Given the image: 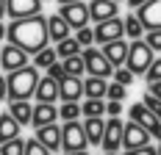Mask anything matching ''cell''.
<instances>
[{
    "mask_svg": "<svg viewBox=\"0 0 161 155\" xmlns=\"http://www.w3.org/2000/svg\"><path fill=\"white\" fill-rule=\"evenodd\" d=\"M69 31H72V28H69L58 14H50V17H47V36H50V42H56V45H58L61 39L69 36Z\"/></svg>",
    "mask_w": 161,
    "mask_h": 155,
    "instance_id": "obj_21",
    "label": "cell"
},
{
    "mask_svg": "<svg viewBox=\"0 0 161 155\" xmlns=\"http://www.w3.org/2000/svg\"><path fill=\"white\" fill-rule=\"evenodd\" d=\"M103 114H106L103 100H83L80 103V116H86V119H95V116H103Z\"/></svg>",
    "mask_w": 161,
    "mask_h": 155,
    "instance_id": "obj_27",
    "label": "cell"
},
{
    "mask_svg": "<svg viewBox=\"0 0 161 155\" xmlns=\"http://www.w3.org/2000/svg\"><path fill=\"white\" fill-rule=\"evenodd\" d=\"M53 122H58V108H56V103H36V105H33L31 125L33 127H45V125H53Z\"/></svg>",
    "mask_w": 161,
    "mask_h": 155,
    "instance_id": "obj_15",
    "label": "cell"
},
{
    "mask_svg": "<svg viewBox=\"0 0 161 155\" xmlns=\"http://www.w3.org/2000/svg\"><path fill=\"white\" fill-rule=\"evenodd\" d=\"M8 80V100H31L36 92V83H39V69L36 67H22L6 75Z\"/></svg>",
    "mask_w": 161,
    "mask_h": 155,
    "instance_id": "obj_2",
    "label": "cell"
},
{
    "mask_svg": "<svg viewBox=\"0 0 161 155\" xmlns=\"http://www.w3.org/2000/svg\"><path fill=\"white\" fill-rule=\"evenodd\" d=\"M0 39H6V25L0 22Z\"/></svg>",
    "mask_w": 161,
    "mask_h": 155,
    "instance_id": "obj_46",
    "label": "cell"
},
{
    "mask_svg": "<svg viewBox=\"0 0 161 155\" xmlns=\"http://www.w3.org/2000/svg\"><path fill=\"white\" fill-rule=\"evenodd\" d=\"M142 3H147V0H128V6H130V8H139Z\"/></svg>",
    "mask_w": 161,
    "mask_h": 155,
    "instance_id": "obj_43",
    "label": "cell"
},
{
    "mask_svg": "<svg viewBox=\"0 0 161 155\" xmlns=\"http://www.w3.org/2000/svg\"><path fill=\"white\" fill-rule=\"evenodd\" d=\"M33 100L36 103H56L58 100V80H53V78H39V83H36V92H33Z\"/></svg>",
    "mask_w": 161,
    "mask_h": 155,
    "instance_id": "obj_17",
    "label": "cell"
},
{
    "mask_svg": "<svg viewBox=\"0 0 161 155\" xmlns=\"http://www.w3.org/2000/svg\"><path fill=\"white\" fill-rule=\"evenodd\" d=\"M25 155H50V150L45 144H39L36 139H28L25 141Z\"/></svg>",
    "mask_w": 161,
    "mask_h": 155,
    "instance_id": "obj_35",
    "label": "cell"
},
{
    "mask_svg": "<svg viewBox=\"0 0 161 155\" xmlns=\"http://www.w3.org/2000/svg\"><path fill=\"white\" fill-rule=\"evenodd\" d=\"M0 155H25V141L17 136V139L0 144Z\"/></svg>",
    "mask_w": 161,
    "mask_h": 155,
    "instance_id": "obj_30",
    "label": "cell"
},
{
    "mask_svg": "<svg viewBox=\"0 0 161 155\" xmlns=\"http://www.w3.org/2000/svg\"><path fill=\"white\" fill-rule=\"evenodd\" d=\"M6 39H8V45H14L19 50H25L28 56H33V53L45 50L47 42H50L47 19L42 14L28 17V19H11V25L6 28Z\"/></svg>",
    "mask_w": 161,
    "mask_h": 155,
    "instance_id": "obj_1",
    "label": "cell"
},
{
    "mask_svg": "<svg viewBox=\"0 0 161 155\" xmlns=\"http://www.w3.org/2000/svg\"><path fill=\"white\" fill-rule=\"evenodd\" d=\"M106 114H108V116H119V114H122V100H108V103H106Z\"/></svg>",
    "mask_w": 161,
    "mask_h": 155,
    "instance_id": "obj_39",
    "label": "cell"
},
{
    "mask_svg": "<svg viewBox=\"0 0 161 155\" xmlns=\"http://www.w3.org/2000/svg\"><path fill=\"white\" fill-rule=\"evenodd\" d=\"M56 61H58V56H56L53 47H45V50L33 53V67H36V69H47V67H53Z\"/></svg>",
    "mask_w": 161,
    "mask_h": 155,
    "instance_id": "obj_26",
    "label": "cell"
},
{
    "mask_svg": "<svg viewBox=\"0 0 161 155\" xmlns=\"http://www.w3.org/2000/svg\"><path fill=\"white\" fill-rule=\"evenodd\" d=\"M103 130H106L103 116H95V119H86V122H83V133H86L89 147H100V141H103Z\"/></svg>",
    "mask_w": 161,
    "mask_h": 155,
    "instance_id": "obj_20",
    "label": "cell"
},
{
    "mask_svg": "<svg viewBox=\"0 0 161 155\" xmlns=\"http://www.w3.org/2000/svg\"><path fill=\"white\" fill-rule=\"evenodd\" d=\"M92 31H95V42L108 45V42H117V39L125 36V25H122L119 17H111V19H106V22H97Z\"/></svg>",
    "mask_w": 161,
    "mask_h": 155,
    "instance_id": "obj_6",
    "label": "cell"
},
{
    "mask_svg": "<svg viewBox=\"0 0 161 155\" xmlns=\"http://www.w3.org/2000/svg\"><path fill=\"white\" fill-rule=\"evenodd\" d=\"M0 100H8V80H6V75H0Z\"/></svg>",
    "mask_w": 161,
    "mask_h": 155,
    "instance_id": "obj_41",
    "label": "cell"
},
{
    "mask_svg": "<svg viewBox=\"0 0 161 155\" xmlns=\"http://www.w3.org/2000/svg\"><path fill=\"white\" fill-rule=\"evenodd\" d=\"M80 58H83V67H86V72L92 78H108L114 72V67L106 61V56L95 50V47H83L80 50Z\"/></svg>",
    "mask_w": 161,
    "mask_h": 155,
    "instance_id": "obj_5",
    "label": "cell"
},
{
    "mask_svg": "<svg viewBox=\"0 0 161 155\" xmlns=\"http://www.w3.org/2000/svg\"><path fill=\"white\" fill-rule=\"evenodd\" d=\"M122 25H125V36H128L130 42H136V39H145V25H142V22H139V17L133 14V11H130L128 17H125V19H122Z\"/></svg>",
    "mask_w": 161,
    "mask_h": 155,
    "instance_id": "obj_24",
    "label": "cell"
},
{
    "mask_svg": "<svg viewBox=\"0 0 161 155\" xmlns=\"http://www.w3.org/2000/svg\"><path fill=\"white\" fill-rule=\"evenodd\" d=\"M156 155H161V141H158V147H156Z\"/></svg>",
    "mask_w": 161,
    "mask_h": 155,
    "instance_id": "obj_48",
    "label": "cell"
},
{
    "mask_svg": "<svg viewBox=\"0 0 161 155\" xmlns=\"http://www.w3.org/2000/svg\"><path fill=\"white\" fill-rule=\"evenodd\" d=\"M145 144H150L147 127H142L139 122H125V130H122V147H125V150H136V147H145Z\"/></svg>",
    "mask_w": 161,
    "mask_h": 155,
    "instance_id": "obj_12",
    "label": "cell"
},
{
    "mask_svg": "<svg viewBox=\"0 0 161 155\" xmlns=\"http://www.w3.org/2000/svg\"><path fill=\"white\" fill-rule=\"evenodd\" d=\"M58 119H64V122H75V119H80V103H61Z\"/></svg>",
    "mask_w": 161,
    "mask_h": 155,
    "instance_id": "obj_29",
    "label": "cell"
},
{
    "mask_svg": "<svg viewBox=\"0 0 161 155\" xmlns=\"http://www.w3.org/2000/svg\"><path fill=\"white\" fill-rule=\"evenodd\" d=\"M122 155H156V147L153 144H145V147H136V150H125Z\"/></svg>",
    "mask_w": 161,
    "mask_h": 155,
    "instance_id": "obj_40",
    "label": "cell"
},
{
    "mask_svg": "<svg viewBox=\"0 0 161 155\" xmlns=\"http://www.w3.org/2000/svg\"><path fill=\"white\" fill-rule=\"evenodd\" d=\"M145 45L153 53H161V31H147L145 33Z\"/></svg>",
    "mask_w": 161,
    "mask_h": 155,
    "instance_id": "obj_36",
    "label": "cell"
},
{
    "mask_svg": "<svg viewBox=\"0 0 161 155\" xmlns=\"http://www.w3.org/2000/svg\"><path fill=\"white\" fill-rule=\"evenodd\" d=\"M45 0H6V14L11 19H28V17L42 14Z\"/></svg>",
    "mask_w": 161,
    "mask_h": 155,
    "instance_id": "obj_7",
    "label": "cell"
},
{
    "mask_svg": "<svg viewBox=\"0 0 161 155\" xmlns=\"http://www.w3.org/2000/svg\"><path fill=\"white\" fill-rule=\"evenodd\" d=\"M19 127H22V125L17 122L8 111H6V114H0V144L17 139V136H19Z\"/></svg>",
    "mask_w": 161,
    "mask_h": 155,
    "instance_id": "obj_22",
    "label": "cell"
},
{
    "mask_svg": "<svg viewBox=\"0 0 161 155\" xmlns=\"http://www.w3.org/2000/svg\"><path fill=\"white\" fill-rule=\"evenodd\" d=\"M147 92L153 94V97H158V100H161V80H156V83H147Z\"/></svg>",
    "mask_w": 161,
    "mask_h": 155,
    "instance_id": "obj_42",
    "label": "cell"
},
{
    "mask_svg": "<svg viewBox=\"0 0 161 155\" xmlns=\"http://www.w3.org/2000/svg\"><path fill=\"white\" fill-rule=\"evenodd\" d=\"M156 116H158V122H161V111H158V114H156Z\"/></svg>",
    "mask_w": 161,
    "mask_h": 155,
    "instance_id": "obj_49",
    "label": "cell"
},
{
    "mask_svg": "<svg viewBox=\"0 0 161 155\" xmlns=\"http://www.w3.org/2000/svg\"><path fill=\"white\" fill-rule=\"evenodd\" d=\"M114 3H119V0H114Z\"/></svg>",
    "mask_w": 161,
    "mask_h": 155,
    "instance_id": "obj_51",
    "label": "cell"
},
{
    "mask_svg": "<svg viewBox=\"0 0 161 155\" xmlns=\"http://www.w3.org/2000/svg\"><path fill=\"white\" fill-rule=\"evenodd\" d=\"M106 78H92L89 75V80H83V97L86 100H103L106 97Z\"/></svg>",
    "mask_w": 161,
    "mask_h": 155,
    "instance_id": "obj_23",
    "label": "cell"
},
{
    "mask_svg": "<svg viewBox=\"0 0 161 155\" xmlns=\"http://www.w3.org/2000/svg\"><path fill=\"white\" fill-rule=\"evenodd\" d=\"M64 75H72V78H80L83 72H86V67H83V58L80 56H69V58H64Z\"/></svg>",
    "mask_w": 161,
    "mask_h": 155,
    "instance_id": "obj_28",
    "label": "cell"
},
{
    "mask_svg": "<svg viewBox=\"0 0 161 155\" xmlns=\"http://www.w3.org/2000/svg\"><path fill=\"white\" fill-rule=\"evenodd\" d=\"M28 53L25 50H19L14 45H6L0 47V69H6V72H14V69H22V67H28Z\"/></svg>",
    "mask_w": 161,
    "mask_h": 155,
    "instance_id": "obj_11",
    "label": "cell"
},
{
    "mask_svg": "<svg viewBox=\"0 0 161 155\" xmlns=\"http://www.w3.org/2000/svg\"><path fill=\"white\" fill-rule=\"evenodd\" d=\"M122 130H125V122H122L119 116H114L111 122H106L100 147H103L106 152H119V150H122Z\"/></svg>",
    "mask_w": 161,
    "mask_h": 155,
    "instance_id": "obj_8",
    "label": "cell"
},
{
    "mask_svg": "<svg viewBox=\"0 0 161 155\" xmlns=\"http://www.w3.org/2000/svg\"><path fill=\"white\" fill-rule=\"evenodd\" d=\"M33 139L39 141V144H45L50 152H56V150H61V127L56 122L45 125V127H36V136Z\"/></svg>",
    "mask_w": 161,
    "mask_h": 155,
    "instance_id": "obj_16",
    "label": "cell"
},
{
    "mask_svg": "<svg viewBox=\"0 0 161 155\" xmlns=\"http://www.w3.org/2000/svg\"><path fill=\"white\" fill-rule=\"evenodd\" d=\"M111 17H117V3L114 0H89V19L106 22Z\"/></svg>",
    "mask_w": 161,
    "mask_h": 155,
    "instance_id": "obj_18",
    "label": "cell"
},
{
    "mask_svg": "<svg viewBox=\"0 0 161 155\" xmlns=\"http://www.w3.org/2000/svg\"><path fill=\"white\" fill-rule=\"evenodd\" d=\"M106 155H119V152H106Z\"/></svg>",
    "mask_w": 161,
    "mask_h": 155,
    "instance_id": "obj_50",
    "label": "cell"
},
{
    "mask_svg": "<svg viewBox=\"0 0 161 155\" xmlns=\"http://www.w3.org/2000/svg\"><path fill=\"white\" fill-rule=\"evenodd\" d=\"M128 45H130V42H125V39H117V42L103 45V50H100V53H103V56H106V61L117 69V67H125V58H128Z\"/></svg>",
    "mask_w": 161,
    "mask_h": 155,
    "instance_id": "obj_14",
    "label": "cell"
},
{
    "mask_svg": "<svg viewBox=\"0 0 161 155\" xmlns=\"http://www.w3.org/2000/svg\"><path fill=\"white\" fill-rule=\"evenodd\" d=\"M64 155H89L86 150H78V152H64Z\"/></svg>",
    "mask_w": 161,
    "mask_h": 155,
    "instance_id": "obj_47",
    "label": "cell"
},
{
    "mask_svg": "<svg viewBox=\"0 0 161 155\" xmlns=\"http://www.w3.org/2000/svg\"><path fill=\"white\" fill-rule=\"evenodd\" d=\"M61 6H69V3H83V0H58Z\"/></svg>",
    "mask_w": 161,
    "mask_h": 155,
    "instance_id": "obj_44",
    "label": "cell"
},
{
    "mask_svg": "<svg viewBox=\"0 0 161 155\" xmlns=\"http://www.w3.org/2000/svg\"><path fill=\"white\" fill-rule=\"evenodd\" d=\"M145 80H147V83H156V80H161V56H158V58H153V64L147 67Z\"/></svg>",
    "mask_w": 161,
    "mask_h": 155,
    "instance_id": "obj_34",
    "label": "cell"
},
{
    "mask_svg": "<svg viewBox=\"0 0 161 155\" xmlns=\"http://www.w3.org/2000/svg\"><path fill=\"white\" fill-rule=\"evenodd\" d=\"M139 22L145 25V31H161V0H147L136 8Z\"/></svg>",
    "mask_w": 161,
    "mask_h": 155,
    "instance_id": "obj_10",
    "label": "cell"
},
{
    "mask_svg": "<svg viewBox=\"0 0 161 155\" xmlns=\"http://www.w3.org/2000/svg\"><path fill=\"white\" fill-rule=\"evenodd\" d=\"M80 50H83V47L78 45V39H75V36H67V39H61V42L56 45V56H58V58H69V56H80Z\"/></svg>",
    "mask_w": 161,
    "mask_h": 155,
    "instance_id": "obj_25",
    "label": "cell"
},
{
    "mask_svg": "<svg viewBox=\"0 0 161 155\" xmlns=\"http://www.w3.org/2000/svg\"><path fill=\"white\" fill-rule=\"evenodd\" d=\"M58 17L64 19L69 28H83V25H89V6L86 3H69V6H61L58 8Z\"/></svg>",
    "mask_w": 161,
    "mask_h": 155,
    "instance_id": "obj_9",
    "label": "cell"
},
{
    "mask_svg": "<svg viewBox=\"0 0 161 155\" xmlns=\"http://www.w3.org/2000/svg\"><path fill=\"white\" fill-rule=\"evenodd\" d=\"M89 141H86V133H83V122H64L61 125V150L64 152H78V150H86Z\"/></svg>",
    "mask_w": 161,
    "mask_h": 155,
    "instance_id": "obj_4",
    "label": "cell"
},
{
    "mask_svg": "<svg viewBox=\"0 0 161 155\" xmlns=\"http://www.w3.org/2000/svg\"><path fill=\"white\" fill-rule=\"evenodd\" d=\"M153 58H156V53L150 50V47L145 45V39H136V42H130L128 45V58H125V67H128L133 75H145L147 67L153 64Z\"/></svg>",
    "mask_w": 161,
    "mask_h": 155,
    "instance_id": "obj_3",
    "label": "cell"
},
{
    "mask_svg": "<svg viewBox=\"0 0 161 155\" xmlns=\"http://www.w3.org/2000/svg\"><path fill=\"white\" fill-rule=\"evenodd\" d=\"M80 97H83V80L67 75L58 83V100L61 103H80Z\"/></svg>",
    "mask_w": 161,
    "mask_h": 155,
    "instance_id": "obj_13",
    "label": "cell"
},
{
    "mask_svg": "<svg viewBox=\"0 0 161 155\" xmlns=\"http://www.w3.org/2000/svg\"><path fill=\"white\" fill-rule=\"evenodd\" d=\"M75 39H78L80 47H92V42H95V31H92L89 25H83V28L75 31Z\"/></svg>",
    "mask_w": 161,
    "mask_h": 155,
    "instance_id": "obj_33",
    "label": "cell"
},
{
    "mask_svg": "<svg viewBox=\"0 0 161 155\" xmlns=\"http://www.w3.org/2000/svg\"><path fill=\"white\" fill-rule=\"evenodd\" d=\"M142 105H145L147 111H153V114H158V111H161V100H158V97H153L150 92H145V97H142Z\"/></svg>",
    "mask_w": 161,
    "mask_h": 155,
    "instance_id": "obj_37",
    "label": "cell"
},
{
    "mask_svg": "<svg viewBox=\"0 0 161 155\" xmlns=\"http://www.w3.org/2000/svg\"><path fill=\"white\" fill-rule=\"evenodd\" d=\"M47 78H53V80H58V83H61V80H64V64H53V67H47Z\"/></svg>",
    "mask_w": 161,
    "mask_h": 155,
    "instance_id": "obj_38",
    "label": "cell"
},
{
    "mask_svg": "<svg viewBox=\"0 0 161 155\" xmlns=\"http://www.w3.org/2000/svg\"><path fill=\"white\" fill-rule=\"evenodd\" d=\"M6 14V0H0V17Z\"/></svg>",
    "mask_w": 161,
    "mask_h": 155,
    "instance_id": "obj_45",
    "label": "cell"
},
{
    "mask_svg": "<svg viewBox=\"0 0 161 155\" xmlns=\"http://www.w3.org/2000/svg\"><path fill=\"white\" fill-rule=\"evenodd\" d=\"M8 114H11L19 125H31V116H33L31 100H8Z\"/></svg>",
    "mask_w": 161,
    "mask_h": 155,
    "instance_id": "obj_19",
    "label": "cell"
},
{
    "mask_svg": "<svg viewBox=\"0 0 161 155\" xmlns=\"http://www.w3.org/2000/svg\"><path fill=\"white\" fill-rule=\"evenodd\" d=\"M106 97H108V100H125V97H128V86L111 80V83L106 86Z\"/></svg>",
    "mask_w": 161,
    "mask_h": 155,
    "instance_id": "obj_32",
    "label": "cell"
},
{
    "mask_svg": "<svg viewBox=\"0 0 161 155\" xmlns=\"http://www.w3.org/2000/svg\"><path fill=\"white\" fill-rule=\"evenodd\" d=\"M111 78H114V83H122V86H130V83L136 80V75L130 72L128 67H117V69L111 72Z\"/></svg>",
    "mask_w": 161,
    "mask_h": 155,
    "instance_id": "obj_31",
    "label": "cell"
}]
</instances>
